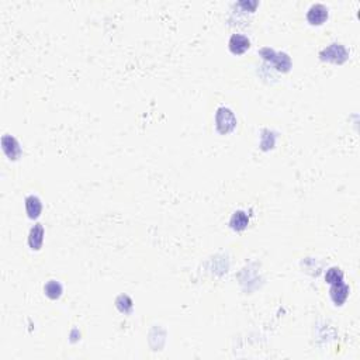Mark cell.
<instances>
[{"label": "cell", "mask_w": 360, "mask_h": 360, "mask_svg": "<svg viewBox=\"0 0 360 360\" xmlns=\"http://www.w3.org/2000/svg\"><path fill=\"white\" fill-rule=\"evenodd\" d=\"M321 59L335 62V64H342L348 59V51L341 44H331L328 48H325L321 52Z\"/></svg>", "instance_id": "cell-1"}, {"label": "cell", "mask_w": 360, "mask_h": 360, "mask_svg": "<svg viewBox=\"0 0 360 360\" xmlns=\"http://www.w3.org/2000/svg\"><path fill=\"white\" fill-rule=\"evenodd\" d=\"M326 18H328V9L324 5H321V3L312 5L308 9V12H307V20L312 25L322 24V23H325Z\"/></svg>", "instance_id": "cell-2"}, {"label": "cell", "mask_w": 360, "mask_h": 360, "mask_svg": "<svg viewBox=\"0 0 360 360\" xmlns=\"http://www.w3.org/2000/svg\"><path fill=\"white\" fill-rule=\"evenodd\" d=\"M249 47H251V41L244 34H232V37L229 38V49L232 54H244L249 49Z\"/></svg>", "instance_id": "cell-3"}, {"label": "cell", "mask_w": 360, "mask_h": 360, "mask_svg": "<svg viewBox=\"0 0 360 360\" xmlns=\"http://www.w3.org/2000/svg\"><path fill=\"white\" fill-rule=\"evenodd\" d=\"M329 293L331 298L335 303V306H342L343 303L348 300L349 287L343 282L338 283V284H332Z\"/></svg>", "instance_id": "cell-4"}, {"label": "cell", "mask_w": 360, "mask_h": 360, "mask_svg": "<svg viewBox=\"0 0 360 360\" xmlns=\"http://www.w3.org/2000/svg\"><path fill=\"white\" fill-rule=\"evenodd\" d=\"M44 242V228L41 224H36L30 231V236H28V244L33 251H40Z\"/></svg>", "instance_id": "cell-5"}, {"label": "cell", "mask_w": 360, "mask_h": 360, "mask_svg": "<svg viewBox=\"0 0 360 360\" xmlns=\"http://www.w3.org/2000/svg\"><path fill=\"white\" fill-rule=\"evenodd\" d=\"M25 211H27V214H28L31 220L38 218L42 211L41 200L37 196H28V197L25 198Z\"/></svg>", "instance_id": "cell-6"}, {"label": "cell", "mask_w": 360, "mask_h": 360, "mask_svg": "<svg viewBox=\"0 0 360 360\" xmlns=\"http://www.w3.org/2000/svg\"><path fill=\"white\" fill-rule=\"evenodd\" d=\"M2 146H3V151L6 152V155L10 154V149H12V156L10 159H17L20 154H21V149H20V145L16 141V138H13L10 135H5L2 138Z\"/></svg>", "instance_id": "cell-7"}, {"label": "cell", "mask_w": 360, "mask_h": 360, "mask_svg": "<svg viewBox=\"0 0 360 360\" xmlns=\"http://www.w3.org/2000/svg\"><path fill=\"white\" fill-rule=\"evenodd\" d=\"M248 222H249V218H248L245 213L244 211H236L231 218V227L236 229V231H242V229L246 228Z\"/></svg>", "instance_id": "cell-8"}, {"label": "cell", "mask_w": 360, "mask_h": 360, "mask_svg": "<svg viewBox=\"0 0 360 360\" xmlns=\"http://www.w3.org/2000/svg\"><path fill=\"white\" fill-rule=\"evenodd\" d=\"M44 291H45V294L48 295L51 300H56V298H59L61 294H62V286H61L56 280H49V282L45 284Z\"/></svg>", "instance_id": "cell-9"}, {"label": "cell", "mask_w": 360, "mask_h": 360, "mask_svg": "<svg viewBox=\"0 0 360 360\" xmlns=\"http://www.w3.org/2000/svg\"><path fill=\"white\" fill-rule=\"evenodd\" d=\"M325 282L329 283L331 286H332V284H338V283H342V270L339 269V267H331V269L326 272V275H325Z\"/></svg>", "instance_id": "cell-10"}]
</instances>
